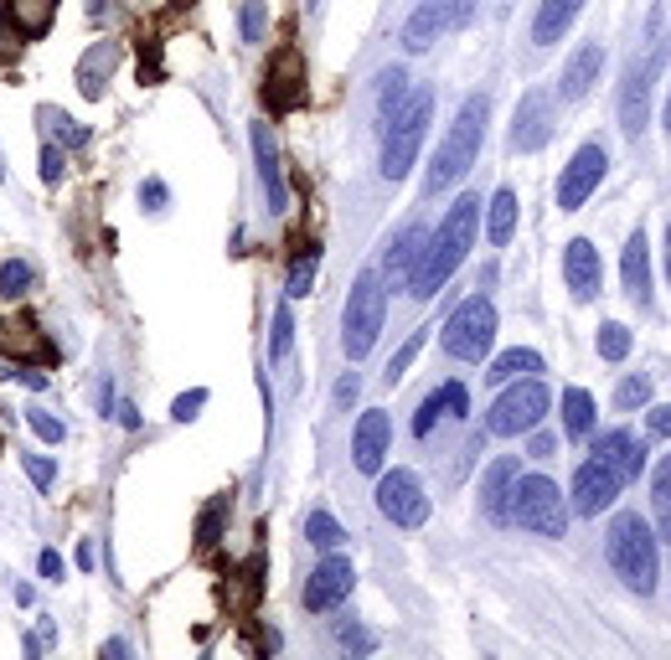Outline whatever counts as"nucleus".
<instances>
[{"mask_svg": "<svg viewBox=\"0 0 671 660\" xmlns=\"http://www.w3.org/2000/svg\"><path fill=\"white\" fill-rule=\"evenodd\" d=\"M475 222H480V196H454V207L444 212L439 233L424 243V258H418L414 279H408V294L418 300H435L444 284L454 279V269L471 258V243H475Z\"/></svg>", "mask_w": 671, "mask_h": 660, "instance_id": "nucleus-1", "label": "nucleus"}, {"mask_svg": "<svg viewBox=\"0 0 671 660\" xmlns=\"http://www.w3.org/2000/svg\"><path fill=\"white\" fill-rule=\"evenodd\" d=\"M429 119H435V88H408L403 103L377 124V135H382L377 171H382V181H403V175L414 171L418 145H424V135H429Z\"/></svg>", "mask_w": 671, "mask_h": 660, "instance_id": "nucleus-2", "label": "nucleus"}, {"mask_svg": "<svg viewBox=\"0 0 671 660\" xmlns=\"http://www.w3.org/2000/svg\"><path fill=\"white\" fill-rule=\"evenodd\" d=\"M486 124H491V98L486 94H471L465 98V109L454 114L450 135H444V145L435 150V160H429V175H424V192L439 196L450 192L460 175L475 166V156H480V139H486Z\"/></svg>", "mask_w": 671, "mask_h": 660, "instance_id": "nucleus-3", "label": "nucleus"}, {"mask_svg": "<svg viewBox=\"0 0 671 660\" xmlns=\"http://www.w3.org/2000/svg\"><path fill=\"white\" fill-rule=\"evenodd\" d=\"M605 558L620 573V583L631 594H651L656 588V567H661V552H656V531L640 511H620L605 531Z\"/></svg>", "mask_w": 671, "mask_h": 660, "instance_id": "nucleus-4", "label": "nucleus"}, {"mask_svg": "<svg viewBox=\"0 0 671 660\" xmlns=\"http://www.w3.org/2000/svg\"><path fill=\"white\" fill-rule=\"evenodd\" d=\"M382 320H388V279L377 269H362L352 294H346V315H341V351H346L352 362H362V356L377 346Z\"/></svg>", "mask_w": 671, "mask_h": 660, "instance_id": "nucleus-5", "label": "nucleus"}, {"mask_svg": "<svg viewBox=\"0 0 671 660\" xmlns=\"http://www.w3.org/2000/svg\"><path fill=\"white\" fill-rule=\"evenodd\" d=\"M656 32H661V11H651V32H646V52L625 68V78H620V124H625V135L640 139L646 135V124H651V83L656 73H661V41H656Z\"/></svg>", "mask_w": 671, "mask_h": 660, "instance_id": "nucleus-6", "label": "nucleus"}, {"mask_svg": "<svg viewBox=\"0 0 671 660\" xmlns=\"http://www.w3.org/2000/svg\"><path fill=\"white\" fill-rule=\"evenodd\" d=\"M548 382H542V371L537 377H516V382H507V392L491 403V413H486V428H491L496 439H512V433H533L537 424H542V413H548Z\"/></svg>", "mask_w": 671, "mask_h": 660, "instance_id": "nucleus-7", "label": "nucleus"}, {"mask_svg": "<svg viewBox=\"0 0 671 660\" xmlns=\"http://www.w3.org/2000/svg\"><path fill=\"white\" fill-rule=\"evenodd\" d=\"M512 522L537 531V537H563L569 531V501L548 475H527L512 490Z\"/></svg>", "mask_w": 671, "mask_h": 660, "instance_id": "nucleus-8", "label": "nucleus"}, {"mask_svg": "<svg viewBox=\"0 0 671 660\" xmlns=\"http://www.w3.org/2000/svg\"><path fill=\"white\" fill-rule=\"evenodd\" d=\"M496 341V305L486 294H471L465 305H454V315L444 320V351L454 362H480Z\"/></svg>", "mask_w": 671, "mask_h": 660, "instance_id": "nucleus-9", "label": "nucleus"}, {"mask_svg": "<svg viewBox=\"0 0 671 660\" xmlns=\"http://www.w3.org/2000/svg\"><path fill=\"white\" fill-rule=\"evenodd\" d=\"M471 21H475V0H418L414 16L403 21V47L408 52H429L444 32L471 26Z\"/></svg>", "mask_w": 671, "mask_h": 660, "instance_id": "nucleus-10", "label": "nucleus"}, {"mask_svg": "<svg viewBox=\"0 0 671 660\" xmlns=\"http://www.w3.org/2000/svg\"><path fill=\"white\" fill-rule=\"evenodd\" d=\"M377 511H382L393 526H403V531L424 526V522H429V496H424V480H418L414 469H388V475L377 480Z\"/></svg>", "mask_w": 671, "mask_h": 660, "instance_id": "nucleus-11", "label": "nucleus"}, {"mask_svg": "<svg viewBox=\"0 0 671 660\" xmlns=\"http://www.w3.org/2000/svg\"><path fill=\"white\" fill-rule=\"evenodd\" d=\"M605 171H610L605 145H599V139L578 145V150H573V160L563 166V175H558V207H563V212H578V207L594 196V186L605 181Z\"/></svg>", "mask_w": 671, "mask_h": 660, "instance_id": "nucleus-12", "label": "nucleus"}, {"mask_svg": "<svg viewBox=\"0 0 671 660\" xmlns=\"http://www.w3.org/2000/svg\"><path fill=\"white\" fill-rule=\"evenodd\" d=\"M620 475H614L605 460H584V465L573 469V496H569V505L578 511V516H605L614 501H620Z\"/></svg>", "mask_w": 671, "mask_h": 660, "instance_id": "nucleus-13", "label": "nucleus"}, {"mask_svg": "<svg viewBox=\"0 0 671 660\" xmlns=\"http://www.w3.org/2000/svg\"><path fill=\"white\" fill-rule=\"evenodd\" d=\"M254 139V160H258V186H264V201H269V212L284 217L290 212V186H284V160H279V145H274V130L269 124H254L248 130Z\"/></svg>", "mask_w": 671, "mask_h": 660, "instance_id": "nucleus-14", "label": "nucleus"}, {"mask_svg": "<svg viewBox=\"0 0 671 660\" xmlns=\"http://www.w3.org/2000/svg\"><path fill=\"white\" fill-rule=\"evenodd\" d=\"M352 583H356V567L346 563L341 552H326V558H320V567L310 573V583H305V609H310V614L335 609V603L352 594Z\"/></svg>", "mask_w": 671, "mask_h": 660, "instance_id": "nucleus-15", "label": "nucleus"}, {"mask_svg": "<svg viewBox=\"0 0 671 660\" xmlns=\"http://www.w3.org/2000/svg\"><path fill=\"white\" fill-rule=\"evenodd\" d=\"M300 98H305V62H300L295 47H279L269 73H264V103L274 114H284V109H295Z\"/></svg>", "mask_w": 671, "mask_h": 660, "instance_id": "nucleus-16", "label": "nucleus"}, {"mask_svg": "<svg viewBox=\"0 0 671 660\" xmlns=\"http://www.w3.org/2000/svg\"><path fill=\"white\" fill-rule=\"evenodd\" d=\"M388 444H393V424H388V413L367 408L352 428V465L362 469V475H377L382 460H388Z\"/></svg>", "mask_w": 671, "mask_h": 660, "instance_id": "nucleus-17", "label": "nucleus"}, {"mask_svg": "<svg viewBox=\"0 0 671 660\" xmlns=\"http://www.w3.org/2000/svg\"><path fill=\"white\" fill-rule=\"evenodd\" d=\"M512 490H516V460L512 454H496L486 475H480V511H486V522L507 526L512 522Z\"/></svg>", "mask_w": 671, "mask_h": 660, "instance_id": "nucleus-18", "label": "nucleus"}, {"mask_svg": "<svg viewBox=\"0 0 671 660\" xmlns=\"http://www.w3.org/2000/svg\"><path fill=\"white\" fill-rule=\"evenodd\" d=\"M563 279H569V290H573V300H578V305L599 300L605 269H599V248H594L589 237H573L569 248H563Z\"/></svg>", "mask_w": 671, "mask_h": 660, "instance_id": "nucleus-19", "label": "nucleus"}, {"mask_svg": "<svg viewBox=\"0 0 671 660\" xmlns=\"http://www.w3.org/2000/svg\"><path fill=\"white\" fill-rule=\"evenodd\" d=\"M471 413V388L465 382H439L424 403H418V413H414V439H429L439 428V418H465Z\"/></svg>", "mask_w": 671, "mask_h": 660, "instance_id": "nucleus-20", "label": "nucleus"}, {"mask_svg": "<svg viewBox=\"0 0 671 660\" xmlns=\"http://www.w3.org/2000/svg\"><path fill=\"white\" fill-rule=\"evenodd\" d=\"M589 439H594V460H605L620 480H635L646 469V449H640L631 428H610V433H589Z\"/></svg>", "mask_w": 671, "mask_h": 660, "instance_id": "nucleus-21", "label": "nucleus"}, {"mask_svg": "<svg viewBox=\"0 0 671 660\" xmlns=\"http://www.w3.org/2000/svg\"><path fill=\"white\" fill-rule=\"evenodd\" d=\"M553 139V98L548 94H527L522 109H516V124H512V145L516 150H542Z\"/></svg>", "mask_w": 671, "mask_h": 660, "instance_id": "nucleus-22", "label": "nucleus"}, {"mask_svg": "<svg viewBox=\"0 0 671 660\" xmlns=\"http://www.w3.org/2000/svg\"><path fill=\"white\" fill-rule=\"evenodd\" d=\"M620 284L635 305H651V243H646V228H635L625 237V253H620Z\"/></svg>", "mask_w": 671, "mask_h": 660, "instance_id": "nucleus-23", "label": "nucleus"}, {"mask_svg": "<svg viewBox=\"0 0 671 660\" xmlns=\"http://www.w3.org/2000/svg\"><path fill=\"white\" fill-rule=\"evenodd\" d=\"M424 243H429V233H424V222H403L393 233V243H388V279H393L398 290H408V279H414L418 258H424Z\"/></svg>", "mask_w": 671, "mask_h": 660, "instance_id": "nucleus-24", "label": "nucleus"}, {"mask_svg": "<svg viewBox=\"0 0 671 660\" xmlns=\"http://www.w3.org/2000/svg\"><path fill=\"white\" fill-rule=\"evenodd\" d=\"M578 11H584V0H537L533 41H537V47H553V41H563V32L578 21Z\"/></svg>", "mask_w": 671, "mask_h": 660, "instance_id": "nucleus-25", "label": "nucleus"}, {"mask_svg": "<svg viewBox=\"0 0 671 660\" xmlns=\"http://www.w3.org/2000/svg\"><path fill=\"white\" fill-rule=\"evenodd\" d=\"M599 68H605V47H599V41H584V47L569 58V68H563V88H558V94L584 98L594 88V78H599Z\"/></svg>", "mask_w": 671, "mask_h": 660, "instance_id": "nucleus-26", "label": "nucleus"}, {"mask_svg": "<svg viewBox=\"0 0 671 660\" xmlns=\"http://www.w3.org/2000/svg\"><path fill=\"white\" fill-rule=\"evenodd\" d=\"M114 62H119V41H94V47L78 58V88L83 94L99 98L103 83H109V73H114Z\"/></svg>", "mask_w": 671, "mask_h": 660, "instance_id": "nucleus-27", "label": "nucleus"}, {"mask_svg": "<svg viewBox=\"0 0 671 660\" xmlns=\"http://www.w3.org/2000/svg\"><path fill=\"white\" fill-rule=\"evenodd\" d=\"M516 233V192L512 186H496L491 207H486V237H491V248H507Z\"/></svg>", "mask_w": 671, "mask_h": 660, "instance_id": "nucleus-28", "label": "nucleus"}, {"mask_svg": "<svg viewBox=\"0 0 671 660\" xmlns=\"http://www.w3.org/2000/svg\"><path fill=\"white\" fill-rule=\"evenodd\" d=\"M533 371H542V356L527 351V346H512V351H501V356L491 362L486 382H491V392H496V388H507V382H516V377H533Z\"/></svg>", "mask_w": 671, "mask_h": 660, "instance_id": "nucleus-29", "label": "nucleus"}, {"mask_svg": "<svg viewBox=\"0 0 671 660\" xmlns=\"http://www.w3.org/2000/svg\"><path fill=\"white\" fill-rule=\"evenodd\" d=\"M37 124H41V130H47L52 139H58L62 150H83V145H88V130H83L73 114H62L58 103H41V109H37Z\"/></svg>", "mask_w": 671, "mask_h": 660, "instance_id": "nucleus-30", "label": "nucleus"}, {"mask_svg": "<svg viewBox=\"0 0 671 660\" xmlns=\"http://www.w3.org/2000/svg\"><path fill=\"white\" fill-rule=\"evenodd\" d=\"M0 351L16 362H32V356H41V330L32 320H0Z\"/></svg>", "mask_w": 671, "mask_h": 660, "instance_id": "nucleus-31", "label": "nucleus"}, {"mask_svg": "<svg viewBox=\"0 0 671 660\" xmlns=\"http://www.w3.org/2000/svg\"><path fill=\"white\" fill-rule=\"evenodd\" d=\"M594 392L589 388H569L563 392V428H569V439H589L594 433Z\"/></svg>", "mask_w": 671, "mask_h": 660, "instance_id": "nucleus-32", "label": "nucleus"}, {"mask_svg": "<svg viewBox=\"0 0 671 660\" xmlns=\"http://www.w3.org/2000/svg\"><path fill=\"white\" fill-rule=\"evenodd\" d=\"M5 11H11V21H16L26 37H37V32H47V26H52V16H58V0H5Z\"/></svg>", "mask_w": 671, "mask_h": 660, "instance_id": "nucleus-33", "label": "nucleus"}, {"mask_svg": "<svg viewBox=\"0 0 671 660\" xmlns=\"http://www.w3.org/2000/svg\"><path fill=\"white\" fill-rule=\"evenodd\" d=\"M316 269H320V248H300L290 258V273H284V294L290 300H305V294L316 290Z\"/></svg>", "mask_w": 671, "mask_h": 660, "instance_id": "nucleus-34", "label": "nucleus"}, {"mask_svg": "<svg viewBox=\"0 0 671 660\" xmlns=\"http://www.w3.org/2000/svg\"><path fill=\"white\" fill-rule=\"evenodd\" d=\"M408 88H414V83H408V73H403V68H382V73H377V124H382V119L403 103V94H408Z\"/></svg>", "mask_w": 671, "mask_h": 660, "instance_id": "nucleus-35", "label": "nucleus"}, {"mask_svg": "<svg viewBox=\"0 0 671 660\" xmlns=\"http://www.w3.org/2000/svg\"><path fill=\"white\" fill-rule=\"evenodd\" d=\"M305 542L316 547V552H335V547L346 542V531H341V522H335L331 511H310L305 516Z\"/></svg>", "mask_w": 671, "mask_h": 660, "instance_id": "nucleus-36", "label": "nucleus"}, {"mask_svg": "<svg viewBox=\"0 0 671 660\" xmlns=\"http://www.w3.org/2000/svg\"><path fill=\"white\" fill-rule=\"evenodd\" d=\"M594 346H599V356H605V362H625V356H631V346H635V335H631V326H620V320H605Z\"/></svg>", "mask_w": 671, "mask_h": 660, "instance_id": "nucleus-37", "label": "nucleus"}, {"mask_svg": "<svg viewBox=\"0 0 671 660\" xmlns=\"http://www.w3.org/2000/svg\"><path fill=\"white\" fill-rule=\"evenodd\" d=\"M651 501H656V516H661V531L671 542V454H661V465L651 475Z\"/></svg>", "mask_w": 671, "mask_h": 660, "instance_id": "nucleus-38", "label": "nucleus"}, {"mask_svg": "<svg viewBox=\"0 0 671 660\" xmlns=\"http://www.w3.org/2000/svg\"><path fill=\"white\" fill-rule=\"evenodd\" d=\"M646 403H651V377L646 371H635V377H625L614 388V408L620 413H635V408H646Z\"/></svg>", "mask_w": 671, "mask_h": 660, "instance_id": "nucleus-39", "label": "nucleus"}, {"mask_svg": "<svg viewBox=\"0 0 671 660\" xmlns=\"http://www.w3.org/2000/svg\"><path fill=\"white\" fill-rule=\"evenodd\" d=\"M418 351H424V330H414V335H408V341L398 346L393 362H388V371H382V382H388V388H398V382H403V371L414 367V356H418Z\"/></svg>", "mask_w": 671, "mask_h": 660, "instance_id": "nucleus-40", "label": "nucleus"}, {"mask_svg": "<svg viewBox=\"0 0 671 660\" xmlns=\"http://www.w3.org/2000/svg\"><path fill=\"white\" fill-rule=\"evenodd\" d=\"M32 290V264L26 258H5L0 264V294H26Z\"/></svg>", "mask_w": 671, "mask_h": 660, "instance_id": "nucleus-41", "label": "nucleus"}, {"mask_svg": "<svg viewBox=\"0 0 671 660\" xmlns=\"http://www.w3.org/2000/svg\"><path fill=\"white\" fill-rule=\"evenodd\" d=\"M290 341H295V320H290V300H284L274 310V346H269V356L284 362V356H290Z\"/></svg>", "mask_w": 671, "mask_h": 660, "instance_id": "nucleus-42", "label": "nucleus"}, {"mask_svg": "<svg viewBox=\"0 0 671 660\" xmlns=\"http://www.w3.org/2000/svg\"><path fill=\"white\" fill-rule=\"evenodd\" d=\"M237 26H243V41H264V26H269L264 0H248V5H243V16H237Z\"/></svg>", "mask_w": 671, "mask_h": 660, "instance_id": "nucleus-43", "label": "nucleus"}, {"mask_svg": "<svg viewBox=\"0 0 671 660\" xmlns=\"http://www.w3.org/2000/svg\"><path fill=\"white\" fill-rule=\"evenodd\" d=\"M26 428L37 433L41 444H62V433H68V428H62L58 418H52V413H41V408H32V413H26Z\"/></svg>", "mask_w": 671, "mask_h": 660, "instance_id": "nucleus-44", "label": "nucleus"}, {"mask_svg": "<svg viewBox=\"0 0 671 660\" xmlns=\"http://www.w3.org/2000/svg\"><path fill=\"white\" fill-rule=\"evenodd\" d=\"M21 465H26V480H32L37 490H47L52 480H58V465H52L47 454H21Z\"/></svg>", "mask_w": 671, "mask_h": 660, "instance_id": "nucleus-45", "label": "nucleus"}, {"mask_svg": "<svg viewBox=\"0 0 671 660\" xmlns=\"http://www.w3.org/2000/svg\"><path fill=\"white\" fill-rule=\"evenodd\" d=\"M62 171H68V166H62V145H58V139H52V145H41V156H37V175H41V181H47V186H58V181H62Z\"/></svg>", "mask_w": 671, "mask_h": 660, "instance_id": "nucleus-46", "label": "nucleus"}, {"mask_svg": "<svg viewBox=\"0 0 671 660\" xmlns=\"http://www.w3.org/2000/svg\"><path fill=\"white\" fill-rule=\"evenodd\" d=\"M202 408H207V388H192V392H181L176 403H171V418H176V424H192Z\"/></svg>", "mask_w": 671, "mask_h": 660, "instance_id": "nucleus-47", "label": "nucleus"}, {"mask_svg": "<svg viewBox=\"0 0 671 660\" xmlns=\"http://www.w3.org/2000/svg\"><path fill=\"white\" fill-rule=\"evenodd\" d=\"M335 635H341V645H346L352 656H367V650H377V635H373V630H362V624H341Z\"/></svg>", "mask_w": 671, "mask_h": 660, "instance_id": "nucleus-48", "label": "nucleus"}, {"mask_svg": "<svg viewBox=\"0 0 671 660\" xmlns=\"http://www.w3.org/2000/svg\"><path fill=\"white\" fill-rule=\"evenodd\" d=\"M139 201H145V212H166V207H171V186H166L160 175H150V181L139 186Z\"/></svg>", "mask_w": 671, "mask_h": 660, "instance_id": "nucleus-49", "label": "nucleus"}, {"mask_svg": "<svg viewBox=\"0 0 671 660\" xmlns=\"http://www.w3.org/2000/svg\"><path fill=\"white\" fill-rule=\"evenodd\" d=\"M222 516H228V496H218V505H212V516H202V526H197L202 547H212V542H218V531H222Z\"/></svg>", "mask_w": 671, "mask_h": 660, "instance_id": "nucleus-50", "label": "nucleus"}, {"mask_svg": "<svg viewBox=\"0 0 671 660\" xmlns=\"http://www.w3.org/2000/svg\"><path fill=\"white\" fill-rule=\"evenodd\" d=\"M356 392H362V377H356V371H341V382H335V408H352L356 403Z\"/></svg>", "mask_w": 671, "mask_h": 660, "instance_id": "nucleus-51", "label": "nucleus"}, {"mask_svg": "<svg viewBox=\"0 0 671 660\" xmlns=\"http://www.w3.org/2000/svg\"><path fill=\"white\" fill-rule=\"evenodd\" d=\"M646 428H651L656 439H671V403H667V408H651V413H646Z\"/></svg>", "mask_w": 671, "mask_h": 660, "instance_id": "nucleus-52", "label": "nucleus"}, {"mask_svg": "<svg viewBox=\"0 0 671 660\" xmlns=\"http://www.w3.org/2000/svg\"><path fill=\"white\" fill-rule=\"evenodd\" d=\"M37 567H41V578H47V583H58V578H62V558H58V552H52V547H41Z\"/></svg>", "mask_w": 671, "mask_h": 660, "instance_id": "nucleus-53", "label": "nucleus"}, {"mask_svg": "<svg viewBox=\"0 0 671 660\" xmlns=\"http://www.w3.org/2000/svg\"><path fill=\"white\" fill-rule=\"evenodd\" d=\"M553 444H558L553 433H542V428H537L533 444H527V454H533V460H548V454H553Z\"/></svg>", "mask_w": 671, "mask_h": 660, "instance_id": "nucleus-54", "label": "nucleus"}, {"mask_svg": "<svg viewBox=\"0 0 671 660\" xmlns=\"http://www.w3.org/2000/svg\"><path fill=\"white\" fill-rule=\"evenodd\" d=\"M114 418H119L124 428H130V433L139 428V408H135V403H114Z\"/></svg>", "mask_w": 671, "mask_h": 660, "instance_id": "nucleus-55", "label": "nucleus"}, {"mask_svg": "<svg viewBox=\"0 0 671 660\" xmlns=\"http://www.w3.org/2000/svg\"><path fill=\"white\" fill-rule=\"evenodd\" d=\"M21 382H26V388L32 392H47V371H37V367H26V371H16Z\"/></svg>", "mask_w": 671, "mask_h": 660, "instance_id": "nucleus-56", "label": "nucleus"}, {"mask_svg": "<svg viewBox=\"0 0 671 660\" xmlns=\"http://www.w3.org/2000/svg\"><path fill=\"white\" fill-rule=\"evenodd\" d=\"M103 660H130V640H103Z\"/></svg>", "mask_w": 671, "mask_h": 660, "instance_id": "nucleus-57", "label": "nucleus"}, {"mask_svg": "<svg viewBox=\"0 0 671 660\" xmlns=\"http://www.w3.org/2000/svg\"><path fill=\"white\" fill-rule=\"evenodd\" d=\"M32 599H37V594H32V583H16V603H21V609H32Z\"/></svg>", "mask_w": 671, "mask_h": 660, "instance_id": "nucleus-58", "label": "nucleus"}, {"mask_svg": "<svg viewBox=\"0 0 671 660\" xmlns=\"http://www.w3.org/2000/svg\"><path fill=\"white\" fill-rule=\"evenodd\" d=\"M78 567H83V573L94 567V547H88V542H78Z\"/></svg>", "mask_w": 671, "mask_h": 660, "instance_id": "nucleus-59", "label": "nucleus"}, {"mask_svg": "<svg viewBox=\"0 0 671 660\" xmlns=\"http://www.w3.org/2000/svg\"><path fill=\"white\" fill-rule=\"evenodd\" d=\"M661 124H667V135H671V94H667V103H661Z\"/></svg>", "mask_w": 671, "mask_h": 660, "instance_id": "nucleus-60", "label": "nucleus"}, {"mask_svg": "<svg viewBox=\"0 0 671 660\" xmlns=\"http://www.w3.org/2000/svg\"><path fill=\"white\" fill-rule=\"evenodd\" d=\"M88 16H94V21L103 16V0H88Z\"/></svg>", "mask_w": 671, "mask_h": 660, "instance_id": "nucleus-61", "label": "nucleus"}, {"mask_svg": "<svg viewBox=\"0 0 671 660\" xmlns=\"http://www.w3.org/2000/svg\"><path fill=\"white\" fill-rule=\"evenodd\" d=\"M667 279H671V228H667Z\"/></svg>", "mask_w": 671, "mask_h": 660, "instance_id": "nucleus-62", "label": "nucleus"}, {"mask_svg": "<svg viewBox=\"0 0 671 660\" xmlns=\"http://www.w3.org/2000/svg\"><path fill=\"white\" fill-rule=\"evenodd\" d=\"M0 181H5V160H0Z\"/></svg>", "mask_w": 671, "mask_h": 660, "instance_id": "nucleus-63", "label": "nucleus"}]
</instances>
